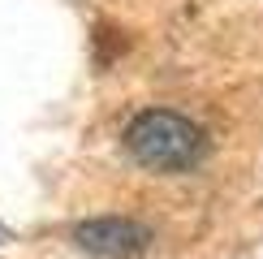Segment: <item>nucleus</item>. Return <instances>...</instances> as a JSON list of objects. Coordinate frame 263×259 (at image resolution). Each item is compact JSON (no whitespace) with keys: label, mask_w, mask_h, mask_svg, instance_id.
I'll use <instances>...</instances> for the list:
<instances>
[{"label":"nucleus","mask_w":263,"mask_h":259,"mask_svg":"<svg viewBox=\"0 0 263 259\" xmlns=\"http://www.w3.org/2000/svg\"><path fill=\"white\" fill-rule=\"evenodd\" d=\"M125 151L138 160L142 169L156 173H185L199 164V156L207 151L203 130L194 121H185L181 113L168 108H147L138 113L125 130Z\"/></svg>","instance_id":"f257e3e1"},{"label":"nucleus","mask_w":263,"mask_h":259,"mask_svg":"<svg viewBox=\"0 0 263 259\" xmlns=\"http://www.w3.org/2000/svg\"><path fill=\"white\" fill-rule=\"evenodd\" d=\"M73 242L100 259H134L151 246V229L129 220V216H95V220H82L73 229Z\"/></svg>","instance_id":"f03ea898"}]
</instances>
